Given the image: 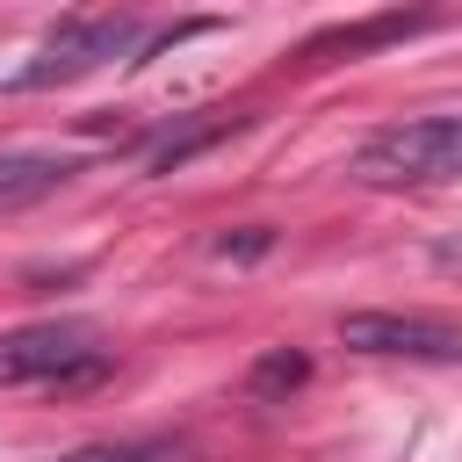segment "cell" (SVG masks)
<instances>
[{"mask_svg":"<svg viewBox=\"0 0 462 462\" xmlns=\"http://www.w3.org/2000/svg\"><path fill=\"white\" fill-rule=\"evenodd\" d=\"M354 180H368V188L462 180V116H419V123L375 130V137L354 152Z\"/></svg>","mask_w":462,"mask_h":462,"instance_id":"cell-1","label":"cell"},{"mask_svg":"<svg viewBox=\"0 0 462 462\" xmlns=\"http://www.w3.org/2000/svg\"><path fill=\"white\" fill-rule=\"evenodd\" d=\"M137 36H144L137 14H87V22L58 29V36H43V43L7 72V87H14V94H43V87H65V79H87V72L130 58Z\"/></svg>","mask_w":462,"mask_h":462,"instance_id":"cell-2","label":"cell"},{"mask_svg":"<svg viewBox=\"0 0 462 462\" xmlns=\"http://www.w3.org/2000/svg\"><path fill=\"white\" fill-rule=\"evenodd\" d=\"M108 354H101V332L87 318H36V325H14L0 332V383H87L101 375Z\"/></svg>","mask_w":462,"mask_h":462,"instance_id":"cell-3","label":"cell"},{"mask_svg":"<svg viewBox=\"0 0 462 462\" xmlns=\"http://www.w3.org/2000/svg\"><path fill=\"white\" fill-rule=\"evenodd\" d=\"M339 339L354 354H383V361H462V332L426 310H346Z\"/></svg>","mask_w":462,"mask_h":462,"instance_id":"cell-4","label":"cell"},{"mask_svg":"<svg viewBox=\"0 0 462 462\" xmlns=\"http://www.w3.org/2000/svg\"><path fill=\"white\" fill-rule=\"evenodd\" d=\"M72 173H79V159H65V152H0V209L58 195Z\"/></svg>","mask_w":462,"mask_h":462,"instance_id":"cell-5","label":"cell"},{"mask_svg":"<svg viewBox=\"0 0 462 462\" xmlns=\"http://www.w3.org/2000/svg\"><path fill=\"white\" fill-rule=\"evenodd\" d=\"M433 14L419 7V14H383V22H361V29H332V36H318L310 43V58H325V51H368V43H390V36H404V29H426Z\"/></svg>","mask_w":462,"mask_h":462,"instance_id":"cell-6","label":"cell"},{"mask_svg":"<svg viewBox=\"0 0 462 462\" xmlns=\"http://www.w3.org/2000/svg\"><path fill=\"white\" fill-rule=\"evenodd\" d=\"M303 375H310V361H303L296 346H274V354H260V361H253V375H245V383H253V397H282V390H296Z\"/></svg>","mask_w":462,"mask_h":462,"instance_id":"cell-7","label":"cell"},{"mask_svg":"<svg viewBox=\"0 0 462 462\" xmlns=\"http://www.w3.org/2000/svg\"><path fill=\"white\" fill-rule=\"evenodd\" d=\"M180 448L173 440H94V448H72L58 462H173Z\"/></svg>","mask_w":462,"mask_h":462,"instance_id":"cell-8","label":"cell"},{"mask_svg":"<svg viewBox=\"0 0 462 462\" xmlns=\"http://www.w3.org/2000/svg\"><path fill=\"white\" fill-rule=\"evenodd\" d=\"M217 253L231 260V253H267V231H245V238H217Z\"/></svg>","mask_w":462,"mask_h":462,"instance_id":"cell-9","label":"cell"}]
</instances>
